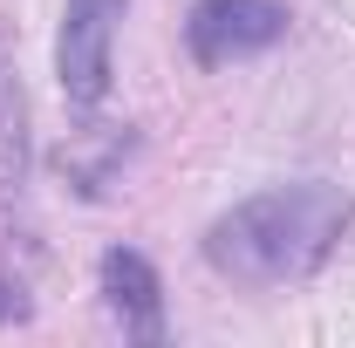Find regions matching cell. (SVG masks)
Wrapping results in <instances>:
<instances>
[{
  "mask_svg": "<svg viewBox=\"0 0 355 348\" xmlns=\"http://www.w3.org/2000/svg\"><path fill=\"white\" fill-rule=\"evenodd\" d=\"M349 225H355V205L335 184H321V177L273 184V191L239 198L225 218H212L205 260L232 287H294V280H314L335 260Z\"/></svg>",
  "mask_w": 355,
  "mask_h": 348,
  "instance_id": "cell-1",
  "label": "cell"
},
{
  "mask_svg": "<svg viewBox=\"0 0 355 348\" xmlns=\"http://www.w3.org/2000/svg\"><path fill=\"white\" fill-rule=\"evenodd\" d=\"M123 7L130 0H69L62 7L55 76H62V96L76 110H96L110 96V48H116V28H123Z\"/></svg>",
  "mask_w": 355,
  "mask_h": 348,
  "instance_id": "cell-2",
  "label": "cell"
},
{
  "mask_svg": "<svg viewBox=\"0 0 355 348\" xmlns=\"http://www.w3.org/2000/svg\"><path fill=\"white\" fill-rule=\"evenodd\" d=\"M287 35V7L280 0H198L184 14V48L198 69H225V62H246Z\"/></svg>",
  "mask_w": 355,
  "mask_h": 348,
  "instance_id": "cell-3",
  "label": "cell"
},
{
  "mask_svg": "<svg viewBox=\"0 0 355 348\" xmlns=\"http://www.w3.org/2000/svg\"><path fill=\"white\" fill-rule=\"evenodd\" d=\"M103 294L116 307L123 335H137V342L164 335V287H157V266L144 260L137 246H110L103 253Z\"/></svg>",
  "mask_w": 355,
  "mask_h": 348,
  "instance_id": "cell-4",
  "label": "cell"
},
{
  "mask_svg": "<svg viewBox=\"0 0 355 348\" xmlns=\"http://www.w3.org/2000/svg\"><path fill=\"white\" fill-rule=\"evenodd\" d=\"M0 294H7V287H0ZM7 314L21 321V314H28V301H21V294H14V301H0V321H7Z\"/></svg>",
  "mask_w": 355,
  "mask_h": 348,
  "instance_id": "cell-5",
  "label": "cell"
}]
</instances>
